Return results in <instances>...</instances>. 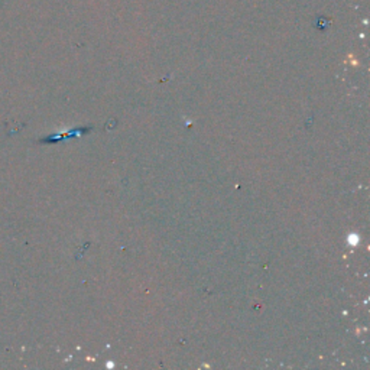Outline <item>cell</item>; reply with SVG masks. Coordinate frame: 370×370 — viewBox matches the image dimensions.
Segmentation results:
<instances>
[]
</instances>
